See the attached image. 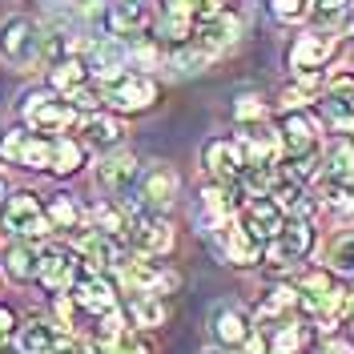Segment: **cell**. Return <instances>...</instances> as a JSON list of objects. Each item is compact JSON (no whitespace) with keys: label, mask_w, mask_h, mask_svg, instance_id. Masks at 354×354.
I'll use <instances>...</instances> for the list:
<instances>
[{"label":"cell","mask_w":354,"mask_h":354,"mask_svg":"<svg viewBox=\"0 0 354 354\" xmlns=\"http://www.w3.org/2000/svg\"><path fill=\"white\" fill-rule=\"evenodd\" d=\"M53 225L44 218V205L37 194L17 189L8 198H0V238H17V242H37Z\"/></svg>","instance_id":"6da1fadb"},{"label":"cell","mask_w":354,"mask_h":354,"mask_svg":"<svg viewBox=\"0 0 354 354\" xmlns=\"http://www.w3.org/2000/svg\"><path fill=\"white\" fill-rule=\"evenodd\" d=\"M101 101L117 113H141L157 101V85L145 73H113L101 85Z\"/></svg>","instance_id":"7a4b0ae2"},{"label":"cell","mask_w":354,"mask_h":354,"mask_svg":"<svg viewBox=\"0 0 354 354\" xmlns=\"http://www.w3.org/2000/svg\"><path fill=\"white\" fill-rule=\"evenodd\" d=\"M0 161L24 165V169H53V137L24 133V129H4L0 133Z\"/></svg>","instance_id":"3957f363"},{"label":"cell","mask_w":354,"mask_h":354,"mask_svg":"<svg viewBox=\"0 0 354 354\" xmlns=\"http://www.w3.org/2000/svg\"><path fill=\"white\" fill-rule=\"evenodd\" d=\"M41 53V28L28 17H8L0 21V57L17 68H32Z\"/></svg>","instance_id":"277c9868"},{"label":"cell","mask_w":354,"mask_h":354,"mask_svg":"<svg viewBox=\"0 0 354 354\" xmlns=\"http://www.w3.org/2000/svg\"><path fill=\"white\" fill-rule=\"evenodd\" d=\"M125 234H129V245L137 254H145V258H157V254H169L174 250V225L153 214V209H137L125 225Z\"/></svg>","instance_id":"5b68a950"},{"label":"cell","mask_w":354,"mask_h":354,"mask_svg":"<svg viewBox=\"0 0 354 354\" xmlns=\"http://www.w3.org/2000/svg\"><path fill=\"white\" fill-rule=\"evenodd\" d=\"M24 121H28V129L32 133H65L73 121H77V109L61 101V97H53V93H32V97H24Z\"/></svg>","instance_id":"8992f818"},{"label":"cell","mask_w":354,"mask_h":354,"mask_svg":"<svg viewBox=\"0 0 354 354\" xmlns=\"http://www.w3.org/2000/svg\"><path fill=\"white\" fill-rule=\"evenodd\" d=\"M68 298H73V306L85 310V314H109V310H117V286H113L105 274H97V270H81L77 274V282L65 290Z\"/></svg>","instance_id":"52a82bcc"},{"label":"cell","mask_w":354,"mask_h":354,"mask_svg":"<svg viewBox=\"0 0 354 354\" xmlns=\"http://www.w3.org/2000/svg\"><path fill=\"white\" fill-rule=\"evenodd\" d=\"M177 189H181V181H177V174L169 169V165H149V169H141V177H137V189H133V198L141 209H153V214H161L165 205H174Z\"/></svg>","instance_id":"ba28073f"},{"label":"cell","mask_w":354,"mask_h":354,"mask_svg":"<svg viewBox=\"0 0 354 354\" xmlns=\"http://www.w3.org/2000/svg\"><path fill=\"white\" fill-rule=\"evenodd\" d=\"M85 270V262H81V254H73V250H65V245H48V250H41V282L44 290H53V294H65L73 282H77V274Z\"/></svg>","instance_id":"9c48e42d"},{"label":"cell","mask_w":354,"mask_h":354,"mask_svg":"<svg viewBox=\"0 0 354 354\" xmlns=\"http://www.w3.org/2000/svg\"><path fill=\"white\" fill-rule=\"evenodd\" d=\"M310 245H314V225H310L306 218H290V221H282V230L270 238V258L278 266H294L310 254Z\"/></svg>","instance_id":"30bf717a"},{"label":"cell","mask_w":354,"mask_h":354,"mask_svg":"<svg viewBox=\"0 0 354 354\" xmlns=\"http://www.w3.org/2000/svg\"><path fill=\"white\" fill-rule=\"evenodd\" d=\"M137 177H141V165H137V157L133 153H105L101 157V165H97V185L113 194V198H133V189H137Z\"/></svg>","instance_id":"8fae6325"},{"label":"cell","mask_w":354,"mask_h":354,"mask_svg":"<svg viewBox=\"0 0 354 354\" xmlns=\"http://www.w3.org/2000/svg\"><path fill=\"white\" fill-rule=\"evenodd\" d=\"M209 334L218 338L221 346H245L254 338V322L234 302H218V306L209 310Z\"/></svg>","instance_id":"7c38bea8"},{"label":"cell","mask_w":354,"mask_h":354,"mask_svg":"<svg viewBox=\"0 0 354 354\" xmlns=\"http://www.w3.org/2000/svg\"><path fill=\"white\" fill-rule=\"evenodd\" d=\"M77 254H81V262H85L88 270H97V274L117 270V266L125 262V258H121V245H117V234H105V230H85V234L77 238Z\"/></svg>","instance_id":"4fadbf2b"},{"label":"cell","mask_w":354,"mask_h":354,"mask_svg":"<svg viewBox=\"0 0 354 354\" xmlns=\"http://www.w3.org/2000/svg\"><path fill=\"white\" fill-rule=\"evenodd\" d=\"M201 165L218 177V181H238L242 169H245V153H242L238 141L214 137V141H205V149H201Z\"/></svg>","instance_id":"5bb4252c"},{"label":"cell","mask_w":354,"mask_h":354,"mask_svg":"<svg viewBox=\"0 0 354 354\" xmlns=\"http://www.w3.org/2000/svg\"><path fill=\"white\" fill-rule=\"evenodd\" d=\"M242 189H234L230 181H221V185H205L201 189V218L209 230H221V225H230L234 214L242 209Z\"/></svg>","instance_id":"9a60e30c"},{"label":"cell","mask_w":354,"mask_h":354,"mask_svg":"<svg viewBox=\"0 0 354 354\" xmlns=\"http://www.w3.org/2000/svg\"><path fill=\"white\" fill-rule=\"evenodd\" d=\"M149 24V4L145 0H109V8H105V32L109 37H137L141 28Z\"/></svg>","instance_id":"2e32d148"},{"label":"cell","mask_w":354,"mask_h":354,"mask_svg":"<svg viewBox=\"0 0 354 354\" xmlns=\"http://www.w3.org/2000/svg\"><path fill=\"white\" fill-rule=\"evenodd\" d=\"M278 141H282V153L286 157H302L314 149V141H318V125H314V117L302 109H290L282 117V125H278Z\"/></svg>","instance_id":"e0dca14e"},{"label":"cell","mask_w":354,"mask_h":354,"mask_svg":"<svg viewBox=\"0 0 354 354\" xmlns=\"http://www.w3.org/2000/svg\"><path fill=\"white\" fill-rule=\"evenodd\" d=\"M117 278L133 290V294H157L161 286H174V278L169 274H161L145 254H137V258H125V262L117 266Z\"/></svg>","instance_id":"ac0fdd59"},{"label":"cell","mask_w":354,"mask_h":354,"mask_svg":"<svg viewBox=\"0 0 354 354\" xmlns=\"http://www.w3.org/2000/svg\"><path fill=\"white\" fill-rule=\"evenodd\" d=\"M282 221H286V214L274 205V198H254L242 205V225L258 238V242H270L278 230H282Z\"/></svg>","instance_id":"d6986e66"},{"label":"cell","mask_w":354,"mask_h":354,"mask_svg":"<svg viewBox=\"0 0 354 354\" xmlns=\"http://www.w3.org/2000/svg\"><path fill=\"white\" fill-rule=\"evenodd\" d=\"M334 48H338V41H334L330 32H306L290 48V65L298 68V73L302 68H322L334 57Z\"/></svg>","instance_id":"ffe728a7"},{"label":"cell","mask_w":354,"mask_h":354,"mask_svg":"<svg viewBox=\"0 0 354 354\" xmlns=\"http://www.w3.org/2000/svg\"><path fill=\"white\" fill-rule=\"evenodd\" d=\"M221 238V250H225V258L234 266H254L258 258H262V242L245 230L242 221H230V225H221L218 230Z\"/></svg>","instance_id":"44dd1931"},{"label":"cell","mask_w":354,"mask_h":354,"mask_svg":"<svg viewBox=\"0 0 354 354\" xmlns=\"http://www.w3.org/2000/svg\"><path fill=\"white\" fill-rule=\"evenodd\" d=\"M81 133H85L88 149H101V153L121 149V141H125V125H121L117 117H109V113H88L85 125H81Z\"/></svg>","instance_id":"7402d4cb"},{"label":"cell","mask_w":354,"mask_h":354,"mask_svg":"<svg viewBox=\"0 0 354 354\" xmlns=\"http://www.w3.org/2000/svg\"><path fill=\"white\" fill-rule=\"evenodd\" d=\"M68 338L61 326H53V322H44V318H32V322H24L21 326V346L24 354H57L65 346Z\"/></svg>","instance_id":"603a6c76"},{"label":"cell","mask_w":354,"mask_h":354,"mask_svg":"<svg viewBox=\"0 0 354 354\" xmlns=\"http://www.w3.org/2000/svg\"><path fill=\"white\" fill-rule=\"evenodd\" d=\"M238 145H242V153H245V165H266V161H274L278 149H282L278 133H270V125H262V121L245 125V133L238 137Z\"/></svg>","instance_id":"cb8c5ba5"},{"label":"cell","mask_w":354,"mask_h":354,"mask_svg":"<svg viewBox=\"0 0 354 354\" xmlns=\"http://www.w3.org/2000/svg\"><path fill=\"white\" fill-rule=\"evenodd\" d=\"M4 270L12 282H37L41 278V250L32 242H12L4 250Z\"/></svg>","instance_id":"d4e9b609"},{"label":"cell","mask_w":354,"mask_h":354,"mask_svg":"<svg viewBox=\"0 0 354 354\" xmlns=\"http://www.w3.org/2000/svg\"><path fill=\"white\" fill-rule=\"evenodd\" d=\"M234 41H238V21H234V17L214 12V17L198 21V44L201 48L218 53V48H225V44H234Z\"/></svg>","instance_id":"484cf974"},{"label":"cell","mask_w":354,"mask_h":354,"mask_svg":"<svg viewBox=\"0 0 354 354\" xmlns=\"http://www.w3.org/2000/svg\"><path fill=\"white\" fill-rule=\"evenodd\" d=\"M326 113H330L338 125L354 129V77H334L330 81V93H326Z\"/></svg>","instance_id":"4316f807"},{"label":"cell","mask_w":354,"mask_h":354,"mask_svg":"<svg viewBox=\"0 0 354 354\" xmlns=\"http://www.w3.org/2000/svg\"><path fill=\"white\" fill-rule=\"evenodd\" d=\"M270 198L274 205L290 214V218H306L310 209H314V198H306V189H302V181H294V177H282L274 189H270Z\"/></svg>","instance_id":"83f0119b"},{"label":"cell","mask_w":354,"mask_h":354,"mask_svg":"<svg viewBox=\"0 0 354 354\" xmlns=\"http://www.w3.org/2000/svg\"><path fill=\"white\" fill-rule=\"evenodd\" d=\"M125 57H129V48L121 37H101V41H93V53H88V68H97L101 77H113L117 68L125 65Z\"/></svg>","instance_id":"f1b7e54d"},{"label":"cell","mask_w":354,"mask_h":354,"mask_svg":"<svg viewBox=\"0 0 354 354\" xmlns=\"http://www.w3.org/2000/svg\"><path fill=\"white\" fill-rule=\"evenodd\" d=\"M48 81H53V88L57 93H77L81 85H88V65L81 61V57H65V61H57V65L48 68Z\"/></svg>","instance_id":"f546056e"},{"label":"cell","mask_w":354,"mask_h":354,"mask_svg":"<svg viewBox=\"0 0 354 354\" xmlns=\"http://www.w3.org/2000/svg\"><path fill=\"white\" fill-rule=\"evenodd\" d=\"M44 218H48V225L53 230H65V234H73V230H81V205L68 198V194H53L48 198V205H44Z\"/></svg>","instance_id":"4dcf8cb0"},{"label":"cell","mask_w":354,"mask_h":354,"mask_svg":"<svg viewBox=\"0 0 354 354\" xmlns=\"http://www.w3.org/2000/svg\"><path fill=\"white\" fill-rule=\"evenodd\" d=\"M129 318L133 326H165V318H169V310H165V302L157 298V294H133L129 302Z\"/></svg>","instance_id":"1f68e13d"},{"label":"cell","mask_w":354,"mask_h":354,"mask_svg":"<svg viewBox=\"0 0 354 354\" xmlns=\"http://www.w3.org/2000/svg\"><path fill=\"white\" fill-rule=\"evenodd\" d=\"M81 165H85V149L73 137H53V174L68 177V174H77Z\"/></svg>","instance_id":"d6a6232c"},{"label":"cell","mask_w":354,"mask_h":354,"mask_svg":"<svg viewBox=\"0 0 354 354\" xmlns=\"http://www.w3.org/2000/svg\"><path fill=\"white\" fill-rule=\"evenodd\" d=\"M298 346H302V330H298L290 318L266 330V351H270V354H294Z\"/></svg>","instance_id":"836d02e7"},{"label":"cell","mask_w":354,"mask_h":354,"mask_svg":"<svg viewBox=\"0 0 354 354\" xmlns=\"http://www.w3.org/2000/svg\"><path fill=\"white\" fill-rule=\"evenodd\" d=\"M326 262H330V274H354V230L334 238L326 250Z\"/></svg>","instance_id":"e575fe53"},{"label":"cell","mask_w":354,"mask_h":354,"mask_svg":"<svg viewBox=\"0 0 354 354\" xmlns=\"http://www.w3.org/2000/svg\"><path fill=\"white\" fill-rule=\"evenodd\" d=\"M73 57V41L68 32H41V53H37V65H57Z\"/></svg>","instance_id":"d590c367"},{"label":"cell","mask_w":354,"mask_h":354,"mask_svg":"<svg viewBox=\"0 0 354 354\" xmlns=\"http://www.w3.org/2000/svg\"><path fill=\"white\" fill-rule=\"evenodd\" d=\"M165 12L189 17V21H205V17L221 12V0H165Z\"/></svg>","instance_id":"8d00e7d4"},{"label":"cell","mask_w":354,"mask_h":354,"mask_svg":"<svg viewBox=\"0 0 354 354\" xmlns=\"http://www.w3.org/2000/svg\"><path fill=\"white\" fill-rule=\"evenodd\" d=\"M351 4L346 0H310V21L318 24H346Z\"/></svg>","instance_id":"74e56055"},{"label":"cell","mask_w":354,"mask_h":354,"mask_svg":"<svg viewBox=\"0 0 354 354\" xmlns=\"http://www.w3.org/2000/svg\"><path fill=\"white\" fill-rule=\"evenodd\" d=\"M93 354H149V346L133 334H117V338H101L93 346Z\"/></svg>","instance_id":"f35d334b"},{"label":"cell","mask_w":354,"mask_h":354,"mask_svg":"<svg viewBox=\"0 0 354 354\" xmlns=\"http://www.w3.org/2000/svg\"><path fill=\"white\" fill-rule=\"evenodd\" d=\"M189 17H177V12H165V21H161V41L169 44H185L189 41Z\"/></svg>","instance_id":"ab89813d"},{"label":"cell","mask_w":354,"mask_h":354,"mask_svg":"<svg viewBox=\"0 0 354 354\" xmlns=\"http://www.w3.org/2000/svg\"><path fill=\"white\" fill-rule=\"evenodd\" d=\"M205 61H209V48H181V53L174 57L177 73H198Z\"/></svg>","instance_id":"60d3db41"},{"label":"cell","mask_w":354,"mask_h":354,"mask_svg":"<svg viewBox=\"0 0 354 354\" xmlns=\"http://www.w3.org/2000/svg\"><path fill=\"white\" fill-rule=\"evenodd\" d=\"M306 8H310V0H270V12L278 21H298Z\"/></svg>","instance_id":"b9f144b4"},{"label":"cell","mask_w":354,"mask_h":354,"mask_svg":"<svg viewBox=\"0 0 354 354\" xmlns=\"http://www.w3.org/2000/svg\"><path fill=\"white\" fill-rule=\"evenodd\" d=\"M68 105H73L77 113H85V109L93 113L97 105H101V88H88V85H81L77 93H68Z\"/></svg>","instance_id":"7bdbcfd3"},{"label":"cell","mask_w":354,"mask_h":354,"mask_svg":"<svg viewBox=\"0 0 354 354\" xmlns=\"http://www.w3.org/2000/svg\"><path fill=\"white\" fill-rule=\"evenodd\" d=\"M234 113H238V121H262V105H258V97H238Z\"/></svg>","instance_id":"ee69618b"},{"label":"cell","mask_w":354,"mask_h":354,"mask_svg":"<svg viewBox=\"0 0 354 354\" xmlns=\"http://www.w3.org/2000/svg\"><path fill=\"white\" fill-rule=\"evenodd\" d=\"M17 326V318H12V310L8 306H0V338H8V330Z\"/></svg>","instance_id":"f6af8a7d"},{"label":"cell","mask_w":354,"mask_h":354,"mask_svg":"<svg viewBox=\"0 0 354 354\" xmlns=\"http://www.w3.org/2000/svg\"><path fill=\"white\" fill-rule=\"evenodd\" d=\"M322 354H354V346H351V342H326Z\"/></svg>","instance_id":"bcb514c9"},{"label":"cell","mask_w":354,"mask_h":354,"mask_svg":"<svg viewBox=\"0 0 354 354\" xmlns=\"http://www.w3.org/2000/svg\"><path fill=\"white\" fill-rule=\"evenodd\" d=\"M57 354H93V346H81V342H73V338H68V342H65Z\"/></svg>","instance_id":"7dc6e473"},{"label":"cell","mask_w":354,"mask_h":354,"mask_svg":"<svg viewBox=\"0 0 354 354\" xmlns=\"http://www.w3.org/2000/svg\"><path fill=\"white\" fill-rule=\"evenodd\" d=\"M346 322H351V326H354V290H351V294H346Z\"/></svg>","instance_id":"c3c4849f"},{"label":"cell","mask_w":354,"mask_h":354,"mask_svg":"<svg viewBox=\"0 0 354 354\" xmlns=\"http://www.w3.org/2000/svg\"><path fill=\"white\" fill-rule=\"evenodd\" d=\"M0 354H24L21 346H0Z\"/></svg>","instance_id":"681fc988"},{"label":"cell","mask_w":354,"mask_h":354,"mask_svg":"<svg viewBox=\"0 0 354 354\" xmlns=\"http://www.w3.org/2000/svg\"><path fill=\"white\" fill-rule=\"evenodd\" d=\"M0 198H4V177H0Z\"/></svg>","instance_id":"f907efd6"}]
</instances>
